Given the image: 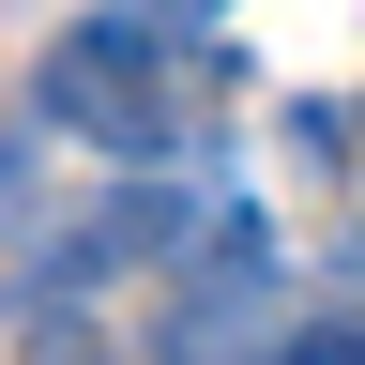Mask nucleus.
<instances>
[{"mask_svg":"<svg viewBox=\"0 0 365 365\" xmlns=\"http://www.w3.org/2000/svg\"><path fill=\"white\" fill-rule=\"evenodd\" d=\"M31 122H61V137H91V153H122V168H182L228 122V46H168V16L107 0V16H76L46 46Z\"/></svg>","mask_w":365,"mask_h":365,"instance_id":"nucleus-1","label":"nucleus"},{"mask_svg":"<svg viewBox=\"0 0 365 365\" xmlns=\"http://www.w3.org/2000/svg\"><path fill=\"white\" fill-rule=\"evenodd\" d=\"M274 350H289L274 228H259V213H198L182 289H168V319H153V365H274Z\"/></svg>","mask_w":365,"mask_h":365,"instance_id":"nucleus-2","label":"nucleus"},{"mask_svg":"<svg viewBox=\"0 0 365 365\" xmlns=\"http://www.w3.org/2000/svg\"><path fill=\"white\" fill-rule=\"evenodd\" d=\"M198 213H213L198 182H122V198L91 213V228H61V244L31 259V304L61 319V304L91 289V274H122V259H182V244H198Z\"/></svg>","mask_w":365,"mask_h":365,"instance_id":"nucleus-3","label":"nucleus"},{"mask_svg":"<svg viewBox=\"0 0 365 365\" xmlns=\"http://www.w3.org/2000/svg\"><path fill=\"white\" fill-rule=\"evenodd\" d=\"M274 365H365V304H335V319H289V350Z\"/></svg>","mask_w":365,"mask_h":365,"instance_id":"nucleus-4","label":"nucleus"},{"mask_svg":"<svg viewBox=\"0 0 365 365\" xmlns=\"http://www.w3.org/2000/svg\"><path fill=\"white\" fill-rule=\"evenodd\" d=\"M31 213V122H0V228Z\"/></svg>","mask_w":365,"mask_h":365,"instance_id":"nucleus-5","label":"nucleus"},{"mask_svg":"<svg viewBox=\"0 0 365 365\" xmlns=\"http://www.w3.org/2000/svg\"><path fill=\"white\" fill-rule=\"evenodd\" d=\"M137 16H213V0H137Z\"/></svg>","mask_w":365,"mask_h":365,"instance_id":"nucleus-6","label":"nucleus"}]
</instances>
